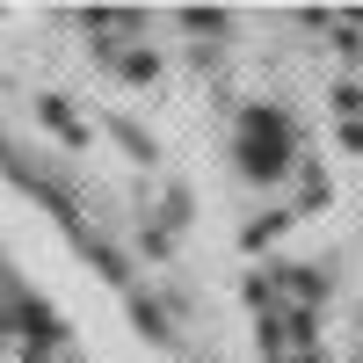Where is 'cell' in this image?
Here are the masks:
<instances>
[{"label":"cell","instance_id":"1","mask_svg":"<svg viewBox=\"0 0 363 363\" xmlns=\"http://www.w3.org/2000/svg\"><path fill=\"white\" fill-rule=\"evenodd\" d=\"M0 363H29V327L15 320V306H0Z\"/></svg>","mask_w":363,"mask_h":363}]
</instances>
